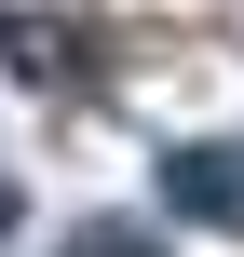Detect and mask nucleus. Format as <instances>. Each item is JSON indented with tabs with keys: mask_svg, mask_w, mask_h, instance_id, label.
Instances as JSON below:
<instances>
[{
	"mask_svg": "<svg viewBox=\"0 0 244 257\" xmlns=\"http://www.w3.org/2000/svg\"><path fill=\"white\" fill-rule=\"evenodd\" d=\"M68 257H149V244H136V230H82Z\"/></svg>",
	"mask_w": 244,
	"mask_h": 257,
	"instance_id": "f03ea898",
	"label": "nucleus"
},
{
	"mask_svg": "<svg viewBox=\"0 0 244 257\" xmlns=\"http://www.w3.org/2000/svg\"><path fill=\"white\" fill-rule=\"evenodd\" d=\"M0 244H14V190H0Z\"/></svg>",
	"mask_w": 244,
	"mask_h": 257,
	"instance_id": "7ed1b4c3",
	"label": "nucleus"
},
{
	"mask_svg": "<svg viewBox=\"0 0 244 257\" xmlns=\"http://www.w3.org/2000/svg\"><path fill=\"white\" fill-rule=\"evenodd\" d=\"M163 203H177V217H204V230H244V149H217V136L163 149Z\"/></svg>",
	"mask_w": 244,
	"mask_h": 257,
	"instance_id": "f257e3e1",
	"label": "nucleus"
}]
</instances>
